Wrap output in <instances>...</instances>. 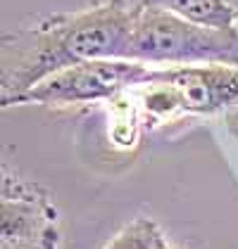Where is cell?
I'll use <instances>...</instances> for the list:
<instances>
[{"mask_svg":"<svg viewBox=\"0 0 238 249\" xmlns=\"http://www.w3.org/2000/svg\"><path fill=\"white\" fill-rule=\"evenodd\" d=\"M131 15L112 0L77 12H60L7 34L2 40V107L72 64L126 55Z\"/></svg>","mask_w":238,"mask_h":249,"instance_id":"obj_1","label":"cell"},{"mask_svg":"<svg viewBox=\"0 0 238 249\" xmlns=\"http://www.w3.org/2000/svg\"><path fill=\"white\" fill-rule=\"evenodd\" d=\"M129 15L131 24L124 59L150 67H238V26H207L158 7H143Z\"/></svg>","mask_w":238,"mask_h":249,"instance_id":"obj_2","label":"cell"},{"mask_svg":"<svg viewBox=\"0 0 238 249\" xmlns=\"http://www.w3.org/2000/svg\"><path fill=\"white\" fill-rule=\"evenodd\" d=\"M158 74L159 67H150L136 59H86L43 78L34 88L21 93L12 105L72 107V105L105 102V100H115L129 88L158 81Z\"/></svg>","mask_w":238,"mask_h":249,"instance_id":"obj_3","label":"cell"},{"mask_svg":"<svg viewBox=\"0 0 238 249\" xmlns=\"http://www.w3.org/2000/svg\"><path fill=\"white\" fill-rule=\"evenodd\" d=\"M60 211L36 180L2 171L0 249H60Z\"/></svg>","mask_w":238,"mask_h":249,"instance_id":"obj_4","label":"cell"},{"mask_svg":"<svg viewBox=\"0 0 238 249\" xmlns=\"http://www.w3.org/2000/svg\"><path fill=\"white\" fill-rule=\"evenodd\" d=\"M158 81L172 88L178 109L186 114H217L238 105L236 64L159 67Z\"/></svg>","mask_w":238,"mask_h":249,"instance_id":"obj_5","label":"cell"},{"mask_svg":"<svg viewBox=\"0 0 238 249\" xmlns=\"http://www.w3.org/2000/svg\"><path fill=\"white\" fill-rule=\"evenodd\" d=\"M126 12L158 7L207 26H238V12L226 0H112Z\"/></svg>","mask_w":238,"mask_h":249,"instance_id":"obj_6","label":"cell"},{"mask_svg":"<svg viewBox=\"0 0 238 249\" xmlns=\"http://www.w3.org/2000/svg\"><path fill=\"white\" fill-rule=\"evenodd\" d=\"M169 240L148 216H136L105 245V249H169Z\"/></svg>","mask_w":238,"mask_h":249,"instance_id":"obj_7","label":"cell"},{"mask_svg":"<svg viewBox=\"0 0 238 249\" xmlns=\"http://www.w3.org/2000/svg\"><path fill=\"white\" fill-rule=\"evenodd\" d=\"M226 2H229V5H231V7L238 12V0H226Z\"/></svg>","mask_w":238,"mask_h":249,"instance_id":"obj_8","label":"cell"},{"mask_svg":"<svg viewBox=\"0 0 238 249\" xmlns=\"http://www.w3.org/2000/svg\"><path fill=\"white\" fill-rule=\"evenodd\" d=\"M169 249H172V247H169Z\"/></svg>","mask_w":238,"mask_h":249,"instance_id":"obj_9","label":"cell"}]
</instances>
